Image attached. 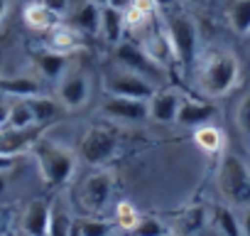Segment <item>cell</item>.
<instances>
[{
  "label": "cell",
  "mask_w": 250,
  "mask_h": 236,
  "mask_svg": "<svg viewBox=\"0 0 250 236\" xmlns=\"http://www.w3.org/2000/svg\"><path fill=\"white\" fill-rule=\"evenodd\" d=\"M27 101H30V108H32V113H35V126H47V123L57 121L59 113H62V108H64L57 98H49V96H44V94L32 96V98H27Z\"/></svg>",
  "instance_id": "603a6c76"
},
{
  "label": "cell",
  "mask_w": 250,
  "mask_h": 236,
  "mask_svg": "<svg viewBox=\"0 0 250 236\" xmlns=\"http://www.w3.org/2000/svg\"><path fill=\"white\" fill-rule=\"evenodd\" d=\"M182 101H184V96L177 94V91H155L152 98L147 101L150 118L157 123H177Z\"/></svg>",
  "instance_id": "7c38bea8"
},
{
  "label": "cell",
  "mask_w": 250,
  "mask_h": 236,
  "mask_svg": "<svg viewBox=\"0 0 250 236\" xmlns=\"http://www.w3.org/2000/svg\"><path fill=\"white\" fill-rule=\"evenodd\" d=\"M42 5H47L54 15H62V13H66L69 10V0H40Z\"/></svg>",
  "instance_id": "1f68e13d"
},
{
  "label": "cell",
  "mask_w": 250,
  "mask_h": 236,
  "mask_svg": "<svg viewBox=\"0 0 250 236\" xmlns=\"http://www.w3.org/2000/svg\"><path fill=\"white\" fill-rule=\"evenodd\" d=\"M226 15H228V25L233 27L235 35H240V37L250 35V0H233Z\"/></svg>",
  "instance_id": "484cf974"
},
{
  "label": "cell",
  "mask_w": 250,
  "mask_h": 236,
  "mask_svg": "<svg viewBox=\"0 0 250 236\" xmlns=\"http://www.w3.org/2000/svg\"><path fill=\"white\" fill-rule=\"evenodd\" d=\"M216 182H218L221 194L230 204H238V207H248L250 204V167L235 153L221 155Z\"/></svg>",
  "instance_id": "3957f363"
},
{
  "label": "cell",
  "mask_w": 250,
  "mask_h": 236,
  "mask_svg": "<svg viewBox=\"0 0 250 236\" xmlns=\"http://www.w3.org/2000/svg\"><path fill=\"white\" fill-rule=\"evenodd\" d=\"M240 234L243 236H250V209H245L243 216H240Z\"/></svg>",
  "instance_id": "836d02e7"
},
{
  "label": "cell",
  "mask_w": 250,
  "mask_h": 236,
  "mask_svg": "<svg viewBox=\"0 0 250 236\" xmlns=\"http://www.w3.org/2000/svg\"><path fill=\"white\" fill-rule=\"evenodd\" d=\"M238 79H240V64L233 52L211 49L201 59H196V84L211 98L230 94Z\"/></svg>",
  "instance_id": "6da1fadb"
},
{
  "label": "cell",
  "mask_w": 250,
  "mask_h": 236,
  "mask_svg": "<svg viewBox=\"0 0 250 236\" xmlns=\"http://www.w3.org/2000/svg\"><path fill=\"white\" fill-rule=\"evenodd\" d=\"M22 20L27 27L37 30V32H49L54 25H59V15H54L47 5H42L40 0L30 3L25 10H22Z\"/></svg>",
  "instance_id": "d6986e66"
},
{
  "label": "cell",
  "mask_w": 250,
  "mask_h": 236,
  "mask_svg": "<svg viewBox=\"0 0 250 236\" xmlns=\"http://www.w3.org/2000/svg\"><path fill=\"white\" fill-rule=\"evenodd\" d=\"M216 108L206 101H182L179 106V116H177V123L184 126V128H199V126H206L211 123Z\"/></svg>",
  "instance_id": "2e32d148"
},
{
  "label": "cell",
  "mask_w": 250,
  "mask_h": 236,
  "mask_svg": "<svg viewBox=\"0 0 250 236\" xmlns=\"http://www.w3.org/2000/svg\"><path fill=\"white\" fill-rule=\"evenodd\" d=\"M47 236H74V219L64 209H52V221H49V234Z\"/></svg>",
  "instance_id": "f546056e"
},
{
  "label": "cell",
  "mask_w": 250,
  "mask_h": 236,
  "mask_svg": "<svg viewBox=\"0 0 250 236\" xmlns=\"http://www.w3.org/2000/svg\"><path fill=\"white\" fill-rule=\"evenodd\" d=\"M235 126L240 128L243 136L250 138V91L240 98L238 103V111H235Z\"/></svg>",
  "instance_id": "4dcf8cb0"
},
{
  "label": "cell",
  "mask_w": 250,
  "mask_h": 236,
  "mask_svg": "<svg viewBox=\"0 0 250 236\" xmlns=\"http://www.w3.org/2000/svg\"><path fill=\"white\" fill-rule=\"evenodd\" d=\"M120 138L118 131H113L110 126H91L79 143V158L91 165V167H101L108 160H113V155L118 153Z\"/></svg>",
  "instance_id": "5b68a950"
},
{
  "label": "cell",
  "mask_w": 250,
  "mask_h": 236,
  "mask_svg": "<svg viewBox=\"0 0 250 236\" xmlns=\"http://www.w3.org/2000/svg\"><path fill=\"white\" fill-rule=\"evenodd\" d=\"M103 113L108 118H115V121L140 123V121H147V118H150V106H147V101H140V98H118V96H110L103 103Z\"/></svg>",
  "instance_id": "8fae6325"
},
{
  "label": "cell",
  "mask_w": 250,
  "mask_h": 236,
  "mask_svg": "<svg viewBox=\"0 0 250 236\" xmlns=\"http://www.w3.org/2000/svg\"><path fill=\"white\" fill-rule=\"evenodd\" d=\"M187 3H201V0H187Z\"/></svg>",
  "instance_id": "f35d334b"
},
{
  "label": "cell",
  "mask_w": 250,
  "mask_h": 236,
  "mask_svg": "<svg viewBox=\"0 0 250 236\" xmlns=\"http://www.w3.org/2000/svg\"><path fill=\"white\" fill-rule=\"evenodd\" d=\"M5 229H8V212L5 207H0V236L5 234Z\"/></svg>",
  "instance_id": "d590c367"
},
{
  "label": "cell",
  "mask_w": 250,
  "mask_h": 236,
  "mask_svg": "<svg viewBox=\"0 0 250 236\" xmlns=\"http://www.w3.org/2000/svg\"><path fill=\"white\" fill-rule=\"evenodd\" d=\"M133 3H135V0H108V5H110V8H115V10H120V13H125Z\"/></svg>",
  "instance_id": "d6a6232c"
},
{
  "label": "cell",
  "mask_w": 250,
  "mask_h": 236,
  "mask_svg": "<svg viewBox=\"0 0 250 236\" xmlns=\"http://www.w3.org/2000/svg\"><path fill=\"white\" fill-rule=\"evenodd\" d=\"M165 32L169 37L172 52H174V62H179L184 69L194 67L199 59V27L194 23V18L177 13L167 18Z\"/></svg>",
  "instance_id": "277c9868"
},
{
  "label": "cell",
  "mask_w": 250,
  "mask_h": 236,
  "mask_svg": "<svg viewBox=\"0 0 250 236\" xmlns=\"http://www.w3.org/2000/svg\"><path fill=\"white\" fill-rule=\"evenodd\" d=\"M37 143V128L30 131H0V158H18L27 150H32V145Z\"/></svg>",
  "instance_id": "4fadbf2b"
},
{
  "label": "cell",
  "mask_w": 250,
  "mask_h": 236,
  "mask_svg": "<svg viewBox=\"0 0 250 236\" xmlns=\"http://www.w3.org/2000/svg\"><path fill=\"white\" fill-rule=\"evenodd\" d=\"M32 158L37 163V170L42 175V180L49 187H62L71 180L74 170H76V153L57 141L49 138H37V143L32 145Z\"/></svg>",
  "instance_id": "7a4b0ae2"
},
{
  "label": "cell",
  "mask_w": 250,
  "mask_h": 236,
  "mask_svg": "<svg viewBox=\"0 0 250 236\" xmlns=\"http://www.w3.org/2000/svg\"><path fill=\"white\" fill-rule=\"evenodd\" d=\"M211 224L223 236H243L240 234V216H235L230 207H223V204L211 207Z\"/></svg>",
  "instance_id": "cb8c5ba5"
},
{
  "label": "cell",
  "mask_w": 250,
  "mask_h": 236,
  "mask_svg": "<svg viewBox=\"0 0 250 236\" xmlns=\"http://www.w3.org/2000/svg\"><path fill=\"white\" fill-rule=\"evenodd\" d=\"M152 3H155L157 8H169V5L174 3V0H152Z\"/></svg>",
  "instance_id": "74e56055"
},
{
  "label": "cell",
  "mask_w": 250,
  "mask_h": 236,
  "mask_svg": "<svg viewBox=\"0 0 250 236\" xmlns=\"http://www.w3.org/2000/svg\"><path fill=\"white\" fill-rule=\"evenodd\" d=\"M8 128L10 131L37 128L35 126V113H32L27 98H13V101H8Z\"/></svg>",
  "instance_id": "ffe728a7"
},
{
  "label": "cell",
  "mask_w": 250,
  "mask_h": 236,
  "mask_svg": "<svg viewBox=\"0 0 250 236\" xmlns=\"http://www.w3.org/2000/svg\"><path fill=\"white\" fill-rule=\"evenodd\" d=\"M76 32L81 35H98L101 30V5L93 0L81 3L74 13H71V23H69Z\"/></svg>",
  "instance_id": "e0dca14e"
},
{
  "label": "cell",
  "mask_w": 250,
  "mask_h": 236,
  "mask_svg": "<svg viewBox=\"0 0 250 236\" xmlns=\"http://www.w3.org/2000/svg\"><path fill=\"white\" fill-rule=\"evenodd\" d=\"M0 94L8 98H32L42 94V81L32 74L3 76L0 79Z\"/></svg>",
  "instance_id": "5bb4252c"
},
{
  "label": "cell",
  "mask_w": 250,
  "mask_h": 236,
  "mask_svg": "<svg viewBox=\"0 0 250 236\" xmlns=\"http://www.w3.org/2000/svg\"><path fill=\"white\" fill-rule=\"evenodd\" d=\"M133 234L135 236H169L172 226L167 221H162L160 216H140Z\"/></svg>",
  "instance_id": "f1b7e54d"
},
{
  "label": "cell",
  "mask_w": 250,
  "mask_h": 236,
  "mask_svg": "<svg viewBox=\"0 0 250 236\" xmlns=\"http://www.w3.org/2000/svg\"><path fill=\"white\" fill-rule=\"evenodd\" d=\"M115 57H118V62H120V67H123L125 71H133V74H138V76H143V79H147V81L162 79L165 67H160V64H157L140 45H135V42H120V45L115 47Z\"/></svg>",
  "instance_id": "8992f818"
},
{
  "label": "cell",
  "mask_w": 250,
  "mask_h": 236,
  "mask_svg": "<svg viewBox=\"0 0 250 236\" xmlns=\"http://www.w3.org/2000/svg\"><path fill=\"white\" fill-rule=\"evenodd\" d=\"M194 143L204 150V153H221L223 150V133L213 126V123H206V126H199L194 128Z\"/></svg>",
  "instance_id": "4316f807"
},
{
  "label": "cell",
  "mask_w": 250,
  "mask_h": 236,
  "mask_svg": "<svg viewBox=\"0 0 250 236\" xmlns=\"http://www.w3.org/2000/svg\"><path fill=\"white\" fill-rule=\"evenodd\" d=\"M5 13H8V0H0V23H3Z\"/></svg>",
  "instance_id": "8d00e7d4"
},
{
  "label": "cell",
  "mask_w": 250,
  "mask_h": 236,
  "mask_svg": "<svg viewBox=\"0 0 250 236\" xmlns=\"http://www.w3.org/2000/svg\"><path fill=\"white\" fill-rule=\"evenodd\" d=\"M98 35L108 42V45H120L123 42V35H125V15L110 5H103L101 8V30Z\"/></svg>",
  "instance_id": "ac0fdd59"
},
{
  "label": "cell",
  "mask_w": 250,
  "mask_h": 236,
  "mask_svg": "<svg viewBox=\"0 0 250 236\" xmlns=\"http://www.w3.org/2000/svg\"><path fill=\"white\" fill-rule=\"evenodd\" d=\"M88 96H91V81H88V76L83 71H66L59 79L57 101L64 108H69V111L83 108L88 103Z\"/></svg>",
  "instance_id": "9c48e42d"
},
{
  "label": "cell",
  "mask_w": 250,
  "mask_h": 236,
  "mask_svg": "<svg viewBox=\"0 0 250 236\" xmlns=\"http://www.w3.org/2000/svg\"><path fill=\"white\" fill-rule=\"evenodd\" d=\"M79 197H81V204L88 214H101L110 204V197H113V175L105 170L91 172L83 180Z\"/></svg>",
  "instance_id": "ba28073f"
},
{
  "label": "cell",
  "mask_w": 250,
  "mask_h": 236,
  "mask_svg": "<svg viewBox=\"0 0 250 236\" xmlns=\"http://www.w3.org/2000/svg\"><path fill=\"white\" fill-rule=\"evenodd\" d=\"M8 128V101L0 103V131Z\"/></svg>",
  "instance_id": "e575fe53"
},
{
  "label": "cell",
  "mask_w": 250,
  "mask_h": 236,
  "mask_svg": "<svg viewBox=\"0 0 250 236\" xmlns=\"http://www.w3.org/2000/svg\"><path fill=\"white\" fill-rule=\"evenodd\" d=\"M155 10L157 5L152 0H135V3L125 10V27L130 30H143V27H150L152 20H155Z\"/></svg>",
  "instance_id": "7402d4cb"
},
{
  "label": "cell",
  "mask_w": 250,
  "mask_h": 236,
  "mask_svg": "<svg viewBox=\"0 0 250 236\" xmlns=\"http://www.w3.org/2000/svg\"><path fill=\"white\" fill-rule=\"evenodd\" d=\"M113 221H115V226H118V229L130 231V234H133V231H135V226H138V221H140V212H138L130 202H118Z\"/></svg>",
  "instance_id": "83f0119b"
},
{
  "label": "cell",
  "mask_w": 250,
  "mask_h": 236,
  "mask_svg": "<svg viewBox=\"0 0 250 236\" xmlns=\"http://www.w3.org/2000/svg\"><path fill=\"white\" fill-rule=\"evenodd\" d=\"M3 236H15V234H8V231H5V234H3Z\"/></svg>",
  "instance_id": "ab89813d"
},
{
  "label": "cell",
  "mask_w": 250,
  "mask_h": 236,
  "mask_svg": "<svg viewBox=\"0 0 250 236\" xmlns=\"http://www.w3.org/2000/svg\"><path fill=\"white\" fill-rule=\"evenodd\" d=\"M79 45H81V32H76L71 25H54L49 30V42H47L49 49L62 52V54H69Z\"/></svg>",
  "instance_id": "44dd1931"
},
{
  "label": "cell",
  "mask_w": 250,
  "mask_h": 236,
  "mask_svg": "<svg viewBox=\"0 0 250 236\" xmlns=\"http://www.w3.org/2000/svg\"><path fill=\"white\" fill-rule=\"evenodd\" d=\"M52 202L32 199L20 214V231L22 236H47L52 221Z\"/></svg>",
  "instance_id": "30bf717a"
},
{
  "label": "cell",
  "mask_w": 250,
  "mask_h": 236,
  "mask_svg": "<svg viewBox=\"0 0 250 236\" xmlns=\"http://www.w3.org/2000/svg\"><path fill=\"white\" fill-rule=\"evenodd\" d=\"M32 62L40 71V76L44 79H52V81H59L64 74H66V67H69V57L62 54V52H54V49H40L32 54Z\"/></svg>",
  "instance_id": "9a60e30c"
},
{
  "label": "cell",
  "mask_w": 250,
  "mask_h": 236,
  "mask_svg": "<svg viewBox=\"0 0 250 236\" xmlns=\"http://www.w3.org/2000/svg\"><path fill=\"white\" fill-rule=\"evenodd\" d=\"M113 229H115L113 219H98V216L74 219V236H113Z\"/></svg>",
  "instance_id": "d4e9b609"
},
{
  "label": "cell",
  "mask_w": 250,
  "mask_h": 236,
  "mask_svg": "<svg viewBox=\"0 0 250 236\" xmlns=\"http://www.w3.org/2000/svg\"><path fill=\"white\" fill-rule=\"evenodd\" d=\"M103 89L108 96H118V98H140V101H150L152 94H155V86L152 81L133 74V71H115V74H108L105 81H103Z\"/></svg>",
  "instance_id": "52a82bcc"
}]
</instances>
